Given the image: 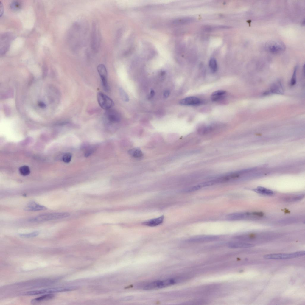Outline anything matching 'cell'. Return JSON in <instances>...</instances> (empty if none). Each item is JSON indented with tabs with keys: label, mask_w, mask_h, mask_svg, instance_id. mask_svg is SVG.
I'll return each mask as SVG.
<instances>
[{
	"label": "cell",
	"mask_w": 305,
	"mask_h": 305,
	"mask_svg": "<svg viewBox=\"0 0 305 305\" xmlns=\"http://www.w3.org/2000/svg\"><path fill=\"white\" fill-rule=\"evenodd\" d=\"M182 278H175L162 280H158L146 284L143 287L145 290L162 288L174 284L181 281Z\"/></svg>",
	"instance_id": "1"
},
{
	"label": "cell",
	"mask_w": 305,
	"mask_h": 305,
	"mask_svg": "<svg viewBox=\"0 0 305 305\" xmlns=\"http://www.w3.org/2000/svg\"><path fill=\"white\" fill-rule=\"evenodd\" d=\"M70 214L68 212H54L39 214L30 218L29 221L32 222H39L46 221L66 218Z\"/></svg>",
	"instance_id": "2"
},
{
	"label": "cell",
	"mask_w": 305,
	"mask_h": 305,
	"mask_svg": "<svg viewBox=\"0 0 305 305\" xmlns=\"http://www.w3.org/2000/svg\"><path fill=\"white\" fill-rule=\"evenodd\" d=\"M305 253V251H301L289 253L268 254L264 255L263 257L267 259H286L303 256Z\"/></svg>",
	"instance_id": "3"
},
{
	"label": "cell",
	"mask_w": 305,
	"mask_h": 305,
	"mask_svg": "<svg viewBox=\"0 0 305 305\" xmlns=\"http://www.w3.org/2000/svg\"><path fill=\"white\" fill-rule=\"evenodd\" d=\"M97 98L99 104L103 109L106 110L110 109L114 105L113 102L111 99L102 92L98 93Z\"/></svg>",
	"instance_id": "4"
},
{
	"label": "cell",
	"mask_w": 305,
	"mask_h": 305,
	"mask_svg": "<svg viewBox=\"0 0 305 305\" xmlns=\"http://www.w3.org/2000/svg\"><path fill=\"white\" fill-rule=\"evenodd\" d=\"M97 69L100 76L103 90L106 92L109 91V87L107 82V71L105 66L103 64L99 65Z\"/></svg>",
	"instance_id": "5"
},
{
	"label": "cell",
	"mask_w": 305,
	"mask_h": 305,
	"mask_svg": "<svg viewBox=\"0 0 305 305\" xmlns=\"http://www.w3.org/2000/svg\"><path fill=\"white\" fill-rule=\"evenodd\" d=\"M65 290L61 288L55 287L33 290L24 292L21 294L23 295H34L44 294H49L59 292Z\"/></svg>",
	"instance_id": "6"
},
{
	"label": "cell",
	"mask_w": 305,
	"mask_h": 305,
	"mask_svg": "<svg viewBox=\"0 0 305 305\" xmlns=\"http://www.w3.org/2000/svg\"><path fill=\"white\" fill-rule=\"evenodd\" d=\"M227 218L231 220H239L245 219L257 218L254 212L236 213L228 215Z\"/></svg>",
	"instance_id": "7"
},
{
	"label": "cell",
	"mask_w": 305,
	"mask_h": 305,
	"mask_svg": "<svg viewBox=\"0 0 305 305\" xmlns=\"http://www.w3.org/2000/svg\"><path fill=\"white\" fill-rule=\"evenodd\" d=\"M218 239L219 237L216 236H200L191 238L188 239L187 241L191 243H202L214 241Z\"/></svg>",
	"instance_id": "8"
},
{
	"label": "cell",
	"mask_w": 305,
	"mask_h": 305,
	"mask_svg": "<svg viewBox=\"0 0 305 305\" xmlns=\"http://www.w3.org/2000/svg\"><path fill=\"white\" fill-rule=\"evenodd\" d=\"M105 114L107 119L111 122L117 123L120 120L119 113L115 110L110 109L106 110Z\"/></svg>",
	"instance_id": "9"
},
{
	"label": "cell",
	"mask_w": 305,
	"mask_h": 305,
	"mask_svg": "<svg viewBox=\"0 0 305 305\" xmlns=\"http://www.w3.org/2000/svg\"><path fill=\"white\" fill-rule=\"evenodd\" d=\"M200 100L199 99L195 97L190 96L186 97L181 100L179 104L183 105L196 106L200 104Z\"/></svg>",
	"instance_id": "10"
},
{
	"label": "cell",
	"mask_w": 305,
	"mask_h": 305,
	"mask_svg": "<svg viewBox=\"0 0 305 305\" xmlns=\"http://www.w3.org/2000/svg\"><path fill=\"white\" fill-rule=\"evenodd\" d=\"M47 208L34 201L29 203L24 208V210L28 211H38L46 210Z\"/></svg>",
	"instance_id": "11"
},
{
	"label": "cell",
	"mask_w": 305,
	"mask_h": 305,
	"mask_svg": "<svg viewBox=\"0 0 305 305\" xmlns=\"http://www.w3.org/2000/svg\"><path fill=\"white\" fill-rule=\"evenodd\" d=\"M284 93V90L281 82L279 81L274 83L271 86L270 90L266 92L264 94H267L269 93L282 94Z\"/></svg>",
	"instance_id": "12"
},
{
	"label": "cell",
	"mask_w": 305,
	"mask_h": 305,
	"mask_svg": "<svg viewBox=\"0 0 305 305\" xmlns=\"http://www.w3.org/2000/svg\"><path fill=\"white\" fill-rule=\"evenodd\" d=\"M164 216L162 215L158 218H155L147 220L142 223L145 225L154 227L160 225L162 223L164 220Z\"/></svg>",
	"instance_id": "13"
},
{
	"label": "cell",
	"mask_w": 305,
	"mask_h": 305,
	"mask_svg": "<svg viewBox=\"0 0 305 305\" xmlns=\"http://www.w3.org/2000/svg\"><path fill=\"white\" fill-rule=\"evenodd\" d=\"M229 247L232 248H248L253 247L254 245L252 244L242 242H231L228 244Z\"/></svg>",
	"instance_id": "14"
},
{
	"label": "cell",
	"mask_w": 305,
	"mask_h": 305,
	"mask_svg": "<svg viewBox=\"0 0 305 305\" xmlns=\"http://www.w3.org/2000/svg\"><path fill=\"white\" fill-rule=\"evenodd\" d=\"M12 38V36L9 33H5L2 35L1 38V39L2 40V45L5 43L4 45L2 47L3 49L4 47V46H5L2 53H4L7 50L10 44H9Z\"/></svg>",
	"instance_id": "15"
},
{
	"label": "cell",
	"mask_w": 305,
	"mask_h": 305,
	"mask_svg": "<svg viewBox=\"0 0 305 305\" xmlns=\"http://www.w3.org/2000/svg\"><path fill=\"white\" fill-rule=\"evenodd\" d=\"M304 195L303 194H299L287 195L283 197V201L286 202H293L299 200L303 199Z\"/></svg>",
	"instance_id": "16"
},
{
	"label": "cell",
	"mask_w": 305,
	"mask_h": 305,
	"mask_svg": "<svg viewBox=\"0 0 305 305\" xmlns=\"http://www.w3.org/2000/svg\"><path fill=\"white\" fill-rule=\"evenodd\" d=\"M55 296V295L53 293L48 294L32 299L31 301V302L32 304H34L43 301L51 299L53 298Z\"/></svg>",
	"instance_id": "17"
},
{
	"label": "cell",
	"mask_w": 305,
	"mask_h": 305,
	"mask_svg": "<svg viewBox=\"0 0 305 305\" xmlns=\"http://www.w3.org/2000/svg\"><path fill=\"white\" fill-rule=\"evenodd\" d=\"M299 220L297 217H291L281 219L278 221V223L282 225H289L297 223Z\"/></svg>",
	"instance_id": "18"
},
{
	"label": "cell",
	"mask_w": 305,
	"mask_h": 305,
	"mask_svg": "<svg viewBox=\"0 0 305 305\" xmlns=\"http://www.w3.org/2000/svg\"><path fill=\"white\" fill-rule=\"evenodd\" d=\"M226 92L224 90H218L213 92L211 96V99L213 101H217L224 97Z\"/></svg>",
	"instance_id": "19"
},
{
	"label": "cell",
	"mask_w": 305,
	"mask_h": 305,
	"mask_svg": "<svg viewBox=\"0 0 305 305\" xmlns=\"http://www.w3.org/2000/svg\"><path fill=\"white\" fill-rule=\"evenodd\" d=\"M253 190L258 193L265 195L271 196L273 194L272 190L261 186L258 187Z\"/></svg>",
	"instance_id": "20"
},
{
	"label": "cell",
	"mask_w": 305,
	"mask_h": 305,
	"mask_svg": "<svg viewBox=\"0 0 305 305\" xmlns=\"http://www.w3.org/2000/svg\"><path fill=\"white\" fill-rule=\"evenodd\" d=\"M194 21V18L186 17L175 19L173 21V23L178 24H185L191 23Z\"/></svg>",
	"instance_id": "21"
},
{
	"label": "cell",
	"mask_w": 305,
	"mask_h": 305,
	"mask_svg": "<svg viewBox=\"0 0 305 305\" xmlns=\"http://www.w3.org/2000/svg\"><path fill=\"white\" fill-rule=\"evenodd\" d=\"M129 154L132 156L136 158H140L142 157L143 154L142 151L139 149L133 148L128 151Z\"/></svg>",
	"instance_id": "22"
},
{
	"label": "cell",
	"mask_w": 305,
	"mask_h": 305,
	"mask_svg": "<svg viewBox=\"0 0 305 305\" xmlns=\"http://www.w3.org/2000/svg\"><path fill=\"white\" fill-rule=\"evenodd\" d=\"M209 66L210 68L213 73H214L217 69V65L216 59L213 57L210 58L209 61Z\"/></svg>",
	"instance_id": "23"
},
{
	"label": "cell",
	"mask_w": 305,
	"mask_h": 305,
	"mask_svg": "<svg viewBox=\"0 0 305 305\" xmlns=\"http://www.w3.org/2000/svg\"><path fill=\"white\" fill-rule=\"evenodd\" d=\"M19 171L20 174L23 176L27 175L30 173V170L29 167L25 165L20 167L19 169Z\"/></svg>",
	"instance_id": "24"
},
{
	"label": "cell",
	"mask_w": 305,
	"mask_h": 305,
	"mask_svg": "<svg viewBox=\"0 0 305 305\" xmlns=\"http://www.w3.org/2000/svg\"><path fill=\"white\" fill-rule=\"evenodd\" d=\"M269 48L270 50L273 52H278L281 50L283 49L281 45L277 44L270 46Z\"/></svg>",
	"instance_id": "25"
},
{
	"label": "cell",
	"mask_w": 305,
	"mask_h": 305,
	"mask_svg": "<svg viewBox=\"0 0 305 305\" xmlns=\"http://www.w3.org/2000/svg\"><path fill=\"white\" fill-rule=\"evenodd\" d=\"M119 91L120 96L122 99L125 102L128 101L129 100L128 96L123 89L120 88L119 89Z\"/></svg>",
	"instance_id": "26"
},
{
	"label": "cell",
	"mask_w": 305,
	"mask_h": 305,
	"mask_svg": "<svg viewBox=\"0 0 305 305\" xmlns=\"http://www.w3.org/2000/svg\"><path fill=\"white\" fill-rule=\"evenodd\" d=\"M39 233L38 231H35L32 233L28 234H22L20 235V236L22 238H29L35 237L38 235Z\"/></svg>",
	"instance_id": "27"
},
{
	"label": "cell",
	"mask_w": 305,
	"mask_h": 305,
	"mask_svg": "<svg viewBox=\"0 0 305 305\" xmlns=\"http://www.w3.org/2000/svg\"><path fill=\"white\" fill-rule=\"evenodd\" d=\"M228 28V27L226 26H208L205 27L204 29L207 31H210L216 29H224Z\"/></svg>",
	"instance_id": "28"
},
{
	"label": "cell",
	"mask_w": 305,
	"mask_h": 305,
	"mask_svg": "<svg viewBox=\"0 0 305 305\" xmlns=\"http://www.w3.org/2000/svg\"><path fill=\"white\" fill-rule=\"evenodd\" d=\"M297 69V66H295L294 69V71L293 73V75L290 82V85L291 86H293L295 85L296 83Z\"/></svg>",
	"instance_id": "29"
},
{
	"label": "cell",
	"mask_w": 305,
	"mask_h": 305,
	"mask_svg": "<svg viewBox=\"0 0 305 305\" xmlns=\"http://www.w3.org/2000/svg\"><path fill=\"white\" fill-rule=\"evenodd\" d=\"M201 188L199 185L190 187L185 190V192H192L196 191Z\"/></svg>",
	"instance_id": "30"
},
{
	"label": "cell",
	"mask_w": 305,
	"mask_h": 305,
	"mask_svg": "<svg viewBox=\"0 0 305 305\" xmlns=\"http://www.w3.org/2000/svg\"><path fill=\"white\" fill-rule=\"evenodd\" d=\"M71 157L72 155L71 153H67L63 155L62 160L64 162L68 163L71 161Z\"/></svg>",
	"instance_id": "31"
},
{
	"label": "cell",
	"mask_w": 305,
	"mask_h": 305,
	"mask_svg": "<svg viewBox=\"0 0 305 305\" xmlns=\"http://www.w3.org/2000/svg\"><path fill=\"white\" fill-rule=\"evenodd\" d=\"M21 7L20 3L17 1H14L11 3L10 7L13 10H17L19 9Z\"/></svg>",
	"instance_id": "32"
},
{
	"label": "cell",
	"mask_w": 305,
	"mask_h": 305,
	"mask_svg": "<svg viewBox=\"0 0 305 305\" xmlns=\"http://www.w3.org/2000/svg\"><path fill=\"white\" fill-rule=\"evenodd\" d=\"M94 147H91L87 150L85 154V156L87 157L91 155L94 151Z\"/></svg>",
	"instance_id": "33"
},
{
	"label": "cell",
	"mask_w": 305,
	"mask_h": 305,
	"mask_svg": "<svg viewBox=\"0 0 305 305\" xmlns=\"http://www.w3.org/2000/svg\"><path fill=\"white\" fill-rule=\"evenodd\" d=\"M169 91L168 90L166 91L164 93V98H167L169 96Z\"/></svg>",
	"instance_id": "34"
},
{
	"label": "cell",
	"mask_w": 305,
	"mask_h": 305,
	"mask_svg": "<svg viewBox=\"0 0 305 305\" xmlns=\"http://www.w3.org/2000/svg\"><path fill=\"white\" fill-rule=\"evenodd\" d=\"M154 94H155V93H154V91L153 90H152L151 91V92H150V94H151V96L152 97L154 95Z\"/></svg>",
	"instance_id": "35"
}]
</instances>
